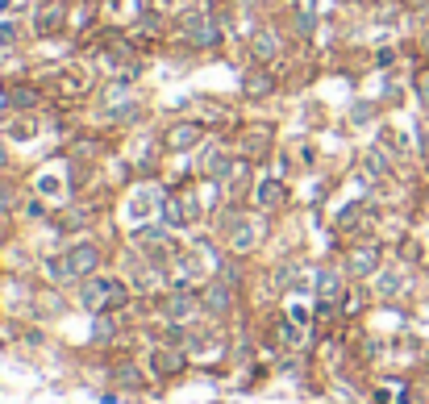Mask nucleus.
I'll return each mask as SVG.
<instances>
[{
	"label": "nucleus",
	"mask_w": 429,
	"mask_h": 404,
	"mask_svg": "<svg viewBox=\"0 0 429 404\" xmlns=\"http://www.w3.org/2000/svg\"><path fill=\"white\" fill-rule=\"evenodd\" d=\"M96 263H100V250L96 246H75L71 254H67V267H71V275H88V271H96Z\"/></svg>",
	"instance_id": "f257e3e1"
},
{
	"label": "nucleus",
	"mask_w": 429,
	"mask_h": 404,
	"mask_svg": "<svg viewBox=\"0 0 429 404\" xmlns=\"http://www.w3.org/2000/svg\"><path fill=\"white\" fill-rule=\"evenodd\" d=\"M167 142H171V150H192V146L200 142V125H192V121H184V125H171Z\"/></svg>",
	"instance_id": "f03ea898"
},
{
	"label": "nucleus",
	"mask_w": 429,
	"mask_h": 404,
	"mask_svg": "<svg viewBox=\"0 0 429 404\" xmlns=\"http://www.w3.org/2000/svg\"><path fill=\"white\" fill-rule=\"evenodd\" d=\"M375 263H380V254H375L371 246H363V250H355V254H350V271H355V275L375 271Z\"/></svg>",
	"instance_id": "7ed1b4c3"
},
{
	"label": "nucleus",
	"mask_w": 429,
	"mask_h": 404,
	"mask_svg": "<svg viewBox=\"0 0 429 404\" xmlns=\"http://www.w3.org/2000/svg\"><path fill=\"white\" fill-rule=\"evenodd\" d=\"M275 50H280V42H275L271 33H254V54H259V58H271Z\"/></svg>",
	"instance_id": "20e7f679"
},
{
	"label": "nucleus",
	"mask_w": 429,
	"mask_h": 404,
	"mask_svg": "<svg viewBox=\"0 0 429 404\" xmlns=\"http://www.w3.org/2000/svg\"><path fill=\"white\" fill-rule=\"evenodd\" d=\"M8 100H13L17 108H29V104H33V92H29V88H13V92H8Z\"/></svg>",
	"instance_id": "39448f33"
},
{
	"label": "nucleus",
	"mask_w": 429,
	"mask_h": 404,
	"mask_svg": "<svg viewBox=\"0 0 429 404\" xmlns=\"http://www.w3.org/2000/svg\"><path fill=\"white\" fill-rule=\"evenodd\" d=\"M275 200H280V188H275V184H271V179H267V184H263V188H259V204H267V209H271V204H275Z\"/></svg>",
	"instance_id": "423d86ee"
},
{
	"label": "nucleus",
	"mask_w": 429,
	"mask_h": 404,
	"mask_svg": "<svg viewBox=\"0 0 429 404\" xmlns=\"http://www.w3.org/2000/svg\"><path fill=\"white\" fill-rule=\"evenodd\" d=\"M321 296H325V300H334V296H338V275H334V271H325V275H321Z\"/></svg>",
	"instance_id": "0eeeda50"
},
{
	"label": "nucleus",
	"mask_w": 429,
	"mask_h": 404,
	"mask_svg": "<svg viewBox=\"0 0 429 404\" xmlns=\"http://www.w3.org/2000/svg\"><path fill=\"white\" fill-rule=\"evenodd\" d=\"M13 42H17V25H13V21H0V50L13 46Z\"/></svg>",
	"instance_id": "6e6552de"
},
{
	"label": "nucleus",
	"mask_w": 429,
	"mask_h": 404,
	"mask_svg": "<svg viewBox=\"0 0 429 404\" xmlns=\"http://www.w3.org/2000/svg\"><path fill=\"white\" fill-rule=\"evenodd\" d=\"M209 300H213V309L221 313V309L229 305V292H225V288H209Z\"/></svg>",
	"instance_id": "1a4fd4ad"
},
{
	"label": "nucleus",
	"mask_w": 429,
	"mask_h": 404,
	"mask_svg": "<svg viewBox=\"0 0 429 404\" xmlns=\"http://www.w3.org/2000/svg\"><path fill=\"white\" fill-rule=\"evenodd\" d=\"M171 313H175V317H188V313H192V300H188V296H175V300H171Z\"/></svg>",
	"instance_id": "9d476101"
},
{
	"label": "nucleus",
	"mask_w": 429,
	"mask_h": 404,
	"mask_svg": "<svg viewBox=\"0 0 429 404\" xmlns=\"http://www.w3.org/2000/svg\"><path fill=\"white\" fill-rule=\"evenodd\" d=\"M250 242H254V238H250V225H238V229H234V246H250Z\"/></svg>",
	"instance_id": "9b49d317"
},
{
	"label": "nucleus",
	"mask_w": 429,
	"mask_h": 404,
	"mask_svg": "<svg viewBox=\"0 0 429 404\" xmlns=\"http://www.w3.org/2000/svg\"><path fill=\"white\" fill-rule=\"evenodd\" d=\"M396 288H400V275H384L380 280V292H396Z\"/></svg>",
	"instance_id": "f8f14e48"
},
{
	"label": "nucleus",
	"mask_w": 429,
	"mask_h": 404,
	"mask_svg": "<svg viewBox=\"0 0 429 404\" xmlns=\"http://www.w3.org/2000/svg\"><path fill=\"white\" fill-rule=\"evenodd\" d=\"M417 88H421V96H426V100H429V71H426V75H421V83H417Z\"/></svg>",
	"instance_id": "ddd939ff"
},
{
	"label": "nucleus",
	"mask_w": 429,
	"mask_h": 404,
	"mask_svg": "<svg viewBox=\"0 0 429 404\" xmlns=\"http://www.w3.org/2000/svg\"><path fill=\"white\" fill-rule=\"evenodd\" d=\"M13 4H17V0H0V13H8V8H13Z\"/></svg>",
	"instance_id": "4468645a"
}]
</instances>
